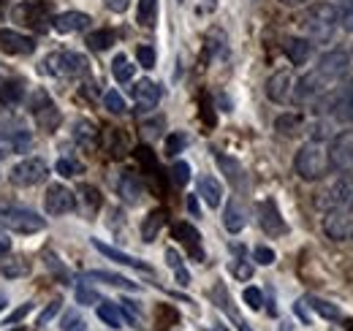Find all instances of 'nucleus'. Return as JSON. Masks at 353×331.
<instances>
[{
  "label": "nucleus",
  "instance_id": "nucleus-1",
  "mask_svg": "<svg viewBox=\"0 0 353 331\" xmlns=\"http://www.w3.org/2000/svg\"><path fill=\"white\" fill-rule=\"evenodd\" d=\"M351 68V54L345 49H332V52L321 54V60L310 68L305 77H299V82L294 84V101L296 103H307V101L321 98L326 90H332L343 77H348Z\"/></svg>",
  "mask_w": 353,
  "mask_h": 331
},
{
  "label": "nucleus",
  "instance_id": "nucleus-2",
  "mask_svg": "<svg viewBox=\"0 0 353 331\" xmlns=\"http://www.w3.org/2000/svg\"><path fill=\"white\" fill-rule=\"evenodd\" d=\"M302 28L307 33V39L312 43H326L334 30L340 28V14H337V6L332 3H315L310 6L302 17Z\"/></svg>",
  "mask_w": 353,
  "mask_h": 331
},
{
  "label": "nucleus",
  "instance_id": "nucleus-3",
  "mask_svg": "<svg viewBox=\"0 0 353 331\" xmlns=\"http://www.w3.org/2000/svg\"><path fill=\"white\" fill-rule=\"evenodd\" d=\"M294 168H296L299 179H305V182H318V179H323V177L332 171L326 144L318 141V139L302 144L299 152H296V158H294Z\"/></svg>",
  "mask_w": 353,
  "mask_h": 331
},
{
  "label": "nucleus",
  "instance_id": "nucleus-4",
  "mask_svg": "<svg viewBox=\"0 0 353 331\" xmlns=\"http://www.w3.org/2000/svg\"><path fill=\"white\" fill-rule=\"evenodd\" d=\"M0 228L14 234H39L46 228V220L33 209L0 201Z\"/></svg>",
  "mask_w": 353,
  "mask_h": 331
},
{
  "label": "nucleus",
  "instance_id": "nucleus-5",
  "mask_svg": "<svg viewBox=\"0 0 353 331\" xmlns=\"http://www.w3.org/2000/svg\"><path fill=\"white\" fill-rule=\"evenodd\" d=\"M44 71L52 77H60V79H79L88 74V57L79 52H71V49H60V52L46 54Z\"/></svg>",
  "mask_w": 353,
  "mask_h": 331
},
{
  "label": "nucleus",
  "instance_id": "nucleus-6",
  "mask_svg": "<svg viewBox=\"0 0 353 331\" xmlns=\"http://www.w3.org/2000/svg\"><path fill=\"white\" fill-rule=\"evenodd\" d=\"M30 114L36 117V123L41 125L46 133H52L60 125V109L54 106L52 95L46 90H41V87L30 92Z\"/></svg>",
  "mask_w": 353,
  "mask_h": 331
},
{
  "label": "nucleus",
  "instance_id": "nucleus-7",
  "mask_svg": "<svg viewBox=\"0 0 353 331\" xmlns=\"http://www.w3.org/2000/svg\"><path fill=\"white\" fill-rule=\"evenodd\" d=\"M329 166L332 171L348 174L353 171V130H343L329 141Z\"/></svg>",
  "mask_w": 353,
  "mask_h": 331
},
{
  "label": "nucleus",
  "instance_id": "nucleus-8",
  "mask_svg": "<svg viewBox=\"0 0 353 331\" xmlns=\"http://www.w3.org/2000/svg\"><path fill=\"white\" fill-rule=\"evenodd\" d=\"M46 177H49V166H46V161H41V158H28V161L14 166L11 174H8V179H11L17 188H36V185L44 182Z\"/></svg>",
  "mask_w": 353,
  "mask_h": 331
},
{
  "label": "nucleus",
  "instance_id": "nucleus-9",
  "mask_svg": "<svg viewBox=\"0 0 353 331\" xmlns=\"http://www.w3.org/2000/svg\"><path fill=\"white\" fill-rule=\"evenodd\" d=\"M318 207L323 212H353V179H337L318 199Z\"/></svg>",
  "mask_w": 353,
  "mask_h": 331
},
{
  "label": "nucleus",
  "instance_id": "nucleus-10",
  "mask_svg": "<svg viewBox=\"0 0 353 331\" xmlns=\"http://www.w3.org/2000/svg\"><path fill=\"white\" fill-rule=\"evenodd\" d=\"M44 209L46 214L52 217H60V214H68L77 209V196L74 190H68L65 185H49L44 193Z\"/></svg>",
  "mask_w": 353,
  "mask_h": 331
},
{
  "label": "nucleus",
  "instance_id": "nucleus-11",
  "mask_svg": "<svg viewBox=\"0 0 353 331\" xmlns=\"http://www.w3.org/2000/svg\"><path fill=\"white\" fill-rule=\"evenodd\" d=\"M256 212H259V225L264 228V234H269V237H283V234H288V225H285V220H283L277 204H274V199L259 201V204H256Z\"/></svg>",
  "mask_w": 353,
  "mask_h": 331
},
{
  "label": "nucleus",
  "instance_id": "nucleus-12",
  "mask_svg": "<svg viewBox=\"0 0 353 331\" xmlns=\"http://www.w3.org/2000/svg\"><path fill=\"white\" fill-rule=\"evenodd\" d=\"M30 147H33V133L25 128H14V130L0 133V158L25 155V152H30Z\"/></svg>",
  "mask_w": 353,
  "mask_h": 331
},
{
  "label": "nucleus",
  "instance_id": "nucleus-13",
  "mask_svg": "<svg viewBox=\"0 0 353 331\" xmlns=\"http://www.w3.org/2000/svg\"><path fill=\"white\" fill-rule=\"evenodd\" d=\"M323 231L334 242H345L353 237V212H326Z\"/></svg>",
  "mask_w": 353,
  "mask_h": 331
},
{
  "label": "nucleus",
  "instance_id": "nucleus-14",
  "mask_svg": "<svg viewBox=\"0 0 353 331\" xmlns=\"http://www.w3.org/2000/svg\"><path fill=\"white\" fill-rule=\"evenodd\" d=\"M33 49H36V41L30 36H25L14 28H0V52L3 54L22 57V54H33Z\"/></svg>",
  "mask_w": 353,
  "mask_h": 331
},
{
  "label": "nucleus",
  "instance_id": "nucleus-15",
  "mask_svg": "<svg viewBox=\"0 0 353 331\" xmlns=\"http://www.w3.org/2000/svg\"><path fill=\"white\" fill-rule=\"evenodd\" d=\"M294 84H296V79L291 77V71L272 74L266 82V98L274 103H291L294 101Z\"/></svg>",
  "mask_w": 353,
  "mask_h": 331
},
{
  "label": "nucleus",
  "instance_id": "nucleus-16",
  "mask_svg": "<svg viewBox=\"0 0 353 331\" xmlns=\"http://www.w3.org/2000/svg\"><path fill=\"white\" fill-rule=\"evenodd\" d=\"M326 109L337 123H353V82L345 84L340 92H334L326 101Z\"/></svg>",
  "mask_w": 353,
  "mask_h": 331
},
{
  "label": "nucleus",
  "instance_id": "nucleus-17",
  "mask_svg": "<svg viewBox=\"0 0 353 331\" xmlns=\"http://www.w3.org/2000/svg\"><path fill=\"white\" fill-rule=\"evenodd\" d=\"M133 98H136V112H152L161 98H163V87L158 82H150V79H141V82L133 87Z\"/></svg>",
  "mask_w": 353,
  "mask_h": 331
},
{
  "label": "nucleus",
  "instance_id": "nucleus-18",
  "mask_svg": "<svg viewBox=\"0 0 353 331\" xmlns=\"http://www.w3.org/2000/svg\"><path fill=\"white\" fill-rule=\"evenodd\" d=\"M117 196L125 201V204H139L141 196H144V182L136 171H123L117 177Z\"/></svg>",
  "mask_w": 353,
  "mask_h": 331
},
{
  "label": "nucleus",
  "instance_id": "nucleus-19",
  "mask_svg": "<svg viewBox=\"0 0 353 331\" xmlns=\"http://www.w3.org/2000/svg\"><path fill=\"white\" fill-rule=\"evenodd\" d=\"M90 22H92V19H90L85 11H65V14H57V17L52 19V28H54L57 33L68 36V33H82V30H88Z\"/></svg>",
  "mask_w": 353,
  "mask_h": 331
},
{
  "label": "nucleus",
  "instance_id": "nucleus-20",
  "mask_svg": "<svg viewBox=\"0 0 353 331\" xmlns=\"http://www.w3.org/2000/svg\"><path fill=\"white\" fill-rule=\"evenodd\" d=\"M92 248L98 250L103 258H109V261H114V263H120V266H131V269H139V272H152V266H150V263H144V261L133 258V255L123 252V250L112 248V245H103L101 239H92Z\"/></svg>",
  "mask_w": 353,
  "mask_h": 331
},
{
  "label": "nucleus",
  "instance_id": "nucleus-21",
  "mask_svg": "<svg viewBox=\"0 0 353 331\" xmlns=\"http://www.w3.org/2000/svg\"><path fill=\"white\" fill-rule=\"evenodd\" d=\"M17 14L25 17L28 25L30 22L33 25H44V22H49V17H52V6L46 0H28V3H19L17 6Z\"/></svg>",
  "mask_w": 353,
  "mask_h": 331
},
{
  "label": "nucleus",
  "instance_id": "nucleus-22",
  "mask_svg": "<svg viewBox=\"0 0 353 331\" xmlns=\"http://www.w3.org/2000/svg\"><path fill=\"white\" fill-rule=\"evenodd\" d=\"M174 234L182 239V245L188 248V252L196 258V261H204V250H201V234L190 225V223H176Z\"/></svg>",
  "mask_w": 353,
  "mask_h": 331
},
{
  "label": "nucleus",
  "instance_id": "nucleus-23",
  "mask_svg": "<svg viewBox=\"0 0 353 331\" xmlns=\"http://www.w3.org/2000/svg\"><path fill=\"white\" fill-rule=\"evenodd\" d=\"M283 49H285V57H288L294 66H305L310 60V54H312V41H310V39H296V36H291V39H285Z\"/></svg>",
  "mask_w": 353,
  "mask_h": 331
},
{
  "label": "nucleus",
  "instance_id": "nucleus-24",
  "mask_svg": "<svg viewBox=\"0 0 353 331\" xmlns=\"http://www.w3.org/2000/svg\"><path fill=\"white\" fill-rule=\"evenodd\" d=\"M199 196L204 199V204L210 209H218L223 201V188L215 177H201L199 179Z\"/></svg>",
  "mask_w": 353,
  "mask_h": 331
},
{
  "label": "nucleus",
  "instance_id": "nucleus-25",
  "mask_svg": "<svg viewBox=\"0 0 353 331\" xmlns=\"http://www.w3.org/2000/svg\"><path fill=\"white\" fill-rule=\"evenodd\" d=\"M215 161L221 166V171L228 177V182L234 185V188H245V171H242V166L236 163L234 158H228V155H223V152H215Z\"/></svg>",
  "mask_w": 353,
  "mask_h": 331
},
{
  "label": "nucleus",
  "instance_id": "nucleus-26",
  "mask_svg": "<svg viewBox=\"0 0 353 331\" xmlns=\"http://www.w3.org/2000/svg\"><path fill=\"white\" fill-rule=\"evenodd\" d=\"M88 280H95V283H106V285H114V288H123V290H139V283H131L128 277H120L114 272H103V269H92L85 274Z\"/></svg>",
  "mask_w": 353,
  "mask_h": 331
},
{
  "label": "nucleus",
  "instance_id": "nucleus-27",
  "mask_svg": "<svg viewBox=\"0 0 353 331\" xmlns=\"http://www.w3.org/2000/svg\"><path fill=\"white\" fill-rule=\"evenodd\" d=\"M163 223H166V212H163V209H152V212L147 214V220L141 223V239H144V242H155V237L161 234Z\"/></svg>",
  "mask_w": 353,
  "mask_h": 331
},
{
  "label": "nucleus",
  "instance_id": "nucleus-28",
  "mask_svg": "<svg viewBox=\"0 0 353 331\" xmlns=\"http://www.w3.org/2000/svg\"><path fill=\"white\" fill-rule=\"evenodd\" d=\"M98 318H101L106 326H112V329H123V323H125L123 310H120L114 301H101V304H98Z\"/></svg>",
  "mask_w": 353,
  "mask_h": 331
},
{
  "label": "nucleus",
  "instance_id": "nucleus-29",
  "mask_svg": "<svg viewBox=\"0 0 353 331\" xmlns=\"http://www.w3.org/2000/svg\"><path fill=\"white\" fill-rule=\"evenodd\" d=\"M223 225H225V231H231V234H239V231L245 228V212H242V207H239L236 201H228V204H225Z\"/></svg>",
  "mask_w": 353,
  "mask_h": 331
},
{
  "label": "nucleus",
  "instance_id": "nucleus-30",
  "mask_svg": "<svg viewBox=\"0 0 353 331\" xmlns=\"http://www.w3.org/2000/svg\"><path fill=\"white\" fill-rule=\"evenodd\" d=\"M22 98H25L22 82H14V79L0 77V101H3V103H19Z\"/></svg>",
  "mask_w": 353,
  "mask_h": 331
},
{
  "label": "nucleus",
  "instance_id": "nucleus-31",
  "mask_svg": "<svg viewBox=\"0 0 353 331\" xmlns=\"http://www.w3.org/2000/svg\"><path fill=\"white\" fill-rule=\"evenodd\" d=\"M85 43H88L92 52H106L112 43H117V33H114V30H109V28H103V30L90 33Z\"/></svg>",
  "mask_w": 353,
  "mask_h": 331
},
{
  "label": "nucleus",
  "instance_id": "nucleus-32",
  "mask_svg": "<svg viewBox=\"0 0 353 331\" xmlns=\"http://www.w3.org/2000/svg\"><path fill=\"white\" fill-rule=\"evenodd\" d=\"M158 19V0H139V8H136V22L141 28H152Z\"/></svg>",
  "mask_w": 353,
  "mask_h": 331
},
{
  "label": "nucleus",
  "instance_id": "nucleus-33",
  "mask_svg": "<svg viewBox=\"0 0 353 331\" xmlns=\"http://www.w3.org/2000/svg\"><path fill=\"white\" fill-rule=\"evenodd\" d=\"M310 307L315 310V315H321L323 321H343V312H340V307L337 304H332V301H326V299H310Z\"/></svg>",
  "mask_w": 353,
  "mask_h": 331
},
{
  "label": "nucleus",
  "instance_id": "nucleus-34",
  "mask_svg": "<svg viewBox=\"0 0 353 331\" xmlns=\"http://www.w3.org/2000/svg\"><path fill=\"white\" fill-rule=\"evenodd\" d=\"M112 74H114V79H117V82L125 84V82H131V79H133L136 66H133L125 54H117V57L112 60Z\"/></svg>",
  "mask_w": 353,
  "mask_h": 331
},
{
  "label": "nucleus",
  "instance_id": "nucleus-35",
  "mask_svg": "<svg viewBox=\"0 0 353 331\" xmlns=\"http://www.w3.org/2000/svg\"><path fill=\"white\" fill-rule=\"evenodd\" d=\"M95 136H98V130H95V125L88 123V120H79V123L74 125V139L82 144V147H92L95 144Z\"/></svg>",
  "mask_w": 353,
  "mask_h": 331
},
{
  "label": "nucleus",
  "instance_id": "nucleus-36",
  "mask_svg": "<svg viewBox=\"0 0 353 331\" xmlns=\"http://www.w3.org/2000/svg\"><path fill=\"white\" fill-rule=\"evenodd\" d=\"M274 128H277L283 136H291V133H296V130L302 128V117H299V114H280V117L274 120Z\"/></svg>",
  "mask_w": 353,
  "mask_h": 331
},
{
  "label": "nucleus",
  "instance_id": "nucleus-37",
  "mask_svg": "<svg viewBox=\"0 0 353 331\" xmlns=\"http://www.w3.org/2000/svg\"><path fill=\"white\" fill-rule=\"evenodd\" d=\"M185 147H188V136H185L182 130H174V133L166 136V155H169V158H176Z\"/></svg>",
  "mask_w": 353,
  "mask_h": 331
},
{
  "label": "nucleus",
  "instance_id": "nucleus-38",
  "mask_svg": "<svg viewBox=\"0 0 353 331\" xmlns=\"http://www.w3.org/2000/svg\"><path fill=\"white\" fill-rule=\"evenodd\" d=\"M166 261H169V266L174 269V274H176V280L182 283V285H188L190 283V274L185 272V266H182V258H179V252L176 250H166Z\"/></svg>",
  "mask_w": 353,
  "mask_h": 331
},
{
  "label": "nucleus",
  "instance_id": "nucleus-39",
  "mask_svg": "<svg viewBox=\"0 0 353 331\" xmlns=\"http://www.w3.org/2000/svg\"><path fill=\"white\" fill-rule=\"evenodd\" d=\"M74 296H77V301L82 304V307H90V304H95V301H101V296H98V290L90 288L88 283H77V288H74Z\"/></svg>",
  "mask_w": 353,
  "mask_h": 331
},
{
  "label": "nucleus",
  "instance_id": "nucleus-40",
  "mask_svg": "<svg viewBox=\"0 0 353 331\" xmlns=\"http://www.w3.org/2000/svg\"><path fill=\"white\" fill-rule=\"evenodd\" d=\"M103 103H106V109L112 112V114H125V98L117 92V90H109L106 95H103Z\"/></svg>",
  "mask_w": 353,
  "mask_h": 331
},
{
  "label": "nucleus",
  "instance_id": "nucleus-41",
  "mask_svg": "<svg viewBox=\"0 0 353 331\" xmlns=\"http://www.w3.org/2000/svg\"><path fill=\"white\" fill-rule=\"evenodd\" d=\"M54 168H57V174H60V177H65V179H68V177H77V174H82V171H85V166L79 163V161H74V158H60Z\"/></svg>",
  "mask_w": 353,
  "mask_h": 331
},
{
  "label": "nucleus",
  "instance_id": "nucleus-42",
  "mask_svg": "<svg viewBox=\"0 0 353 331\" xmlns=\"http://www.w3.org/2000/svg\"><path fill=\"white\" fill-rule=\"evenodd\" d=\"M60 329L63 331H88V323H85V318L79 315V312H65L63 315V321H60Z\"/></svg>",
  "mask_w": 353,
  "mask_h": 331
},
{
  "label": "nucleus",
  "instance_id": "nucleus-43",
  "mask_svg": "<svg viewBox=\"0 0 353 331\" xmlns=\"http://www.w3.org/2000/svg\"><path fill=\"white\" fill-rule=\"evenodd\" d=\"M337 14H340V25L353 33V0H340Z\"/></svg>",
  "mask_w": 353,
  "mask_h": 331
},
{
  "label": "nucleus",
  "instance_id": "nucleus-44",
  "mask_svg": "<svg viewBox=\"0 0 353 331\" xmlns=\"http://www.w3.org/2000/svg\"><path fill=\"white\" fill-rule=\"evenodd\" d=\"M172 179H174V185H188L190 182V163H185V161H176L172 166Z\"/></svg>",
  "mask_w": 353,
  "mask_h": 331
},
{
  "label": "nucleus",
  "instance_id": "nucleus-45",
  "mask_svg": "<svg viewBox=\"0 0 353 331\" xmlns=\"http://www.w3.org/2000/svg\"><path fill=\"white\" fill-rule=\"evenodd\" d=\"M236 252H239V258H236V266H234V274L239 277V280H248L250 274H253V263L242 255V248H236Z\"/></svg>",
  "mask_w": 353,
  "mask_h": 331
},
{
  "label": "nucleus",
  "instance_id": "nucleus-46",
  "mask_svg": "<svg viewBox=\"0 0 353 331\" xmlns=\"http://www.w3.org/2000/svg\"><path fill=\"white\" fill-rule=\"evenodd\" d=\"M136 57H139V66L141 68H147V71L155 68V49L152 46H139L136 49Z\"/></svg>",
  "mask_w": 353,
  "mask_h": 331
},
{
  "label": "nucleus",
  "instance_id": "nucleus-47",
  "mask_svg": "<svg viewBox=\"0 0 353 331\" xmlns=\"http://www.w3.org/2000/svg\"><path fill=\"white\" fill-rule=\"evenodd\" d=\"M242 299H245V304H248L250 310H261V307H264V293L259 288H245Z\"/></svg>",
  "mask_w": 353,
  "mask_h": 331
},
{
  "label": "nucleus",
  "instance_id": "nucleus-48",
  "mask_svg": "<svg viewBox=\"0 0 353 331\" xmlns=\"http://www.w3.org/2000/svg\"><path fill=\"white\" fill-rule=\"evenodd\" d=\"M253 261L261 263V266H272L274 263V250L266 248V245H259V248L253 250Z\"/></svg>",
  "mask_w": 353,
  "mask_h": 331
},
{
  "label": "nucleus",
  "instance_id": "nucleus-49",
  "mask_svg": "<svg viewBox=\"0 0 353 331\" xmlns=\"http://www.w3.org/2000/svg\"><path fill=\"white\" fill-rule=\"evenodd\" d=\"M79 196H85V201H88L90 209L101 207V193H98L92 185H82V188H79Z\"/></svg>",
  "mask_w": 353,
  "mask_h": 331
},
{
  "label": "nucleus",
  "instance_id": "nucleus-50",
  "mask_svg": "<svg viewBox=\"0 0 353 331\" xmlns=\"http://www.w3.org/2000/svg\"><path fill=\"white\" fill-rule=\"evenodd\" d=\"M60 307H63V301H60V299L49 301V304H46V310L41 312V315H39V326H46V323H49V321H52V318L60 312Z\"/></svg>",
  "mask_w": 353,
  "mask_h": 331
},
{
  "label": "nucleus",
  "instance_id": "nucleus-51",
  "mask_svg": "<svg viewBox=\"0 0 353 331\" xmlns=\"http://www.w3.org/2000/svg\"><path fill=\"white\" fill-rule=\"evenodd\" d=\"M30 310H33V304H30V301H25L22 307H17V310H14V312L6 318V323H3V326H17V323H19V321H22V318L30 312Z\"/></svg>",
  "mask_w": 353,
  "mask_h": 331
},
{
  "label": "nucleus",
  "instance_id": "nucleus-52",
  "mask_svg": "<svg viewBox=\"0 0 353 331\" xmlns=\"http://www.w3.org/2000/svg\"><path fill=\"white\" fill-rule=\"evenodd\" d=\"M221 307H223V310H228V315L234 318V323H236V329H239V331H253L248 323H245V321H242V318H239V315H236V312H234V310H231V307H228V296L221 301Z\"/></svg>",
  "mask_w": 353,
  "mask_h": 331
},
{
  "label": "nucleus",
  "instance_id": "nucleus-53",
  "mask_svg": "<svg viewBox=\"0 0 353 331\" xmlns=\"http://www.w3.org/2000/svg\"><path fill=\"white\" fill-rule=\"evenodd\" d=\"M128 6H131V0H106V8H109V11H114V14L128 11Z\"/></svg>",
  "mask_w": 353,
  "mask_h": 331
},
{
  "label": "nucleus",
  "instance_id": "nucleus-54",
  "mask_svg": "<svg viewBox=\"0 0 353 331\" xmlns=\"http://www.w3.org/2000/svg\"><path fill=\"white\" fill-rule=\"evenodd\" d=\"M25 269H28L25 263H19V266H6V269H3V274H6V277H17V274H22Z\"/></svg>",
  "mask_w": 353,
  "mask_h": 331
},
{
  "label": "nucleus",
  "instance_id": "nucleus-55",
  "mask_svg": "<svg viewBox=\"0 0 353 331\" xmlns=\"http://www.w3.org/2000/svg\"><path fill=\"white\" fill-rule=\"evenodd\" d=\"M294 312L302 318V323H305V326H310V315L305 312V304H302V301H296V304H294Z\"/></svg>",
  "mask_w": 353,
  "mask_h": 331
},
{
  "label": "nucleus",
  "instance_id": "nucleus-56",
  "mask_svg": "<svg viewBox=\"0 0 353 331\" xmlns=\"http://www.w3.org/2000/svg\"><path fill=\"white\" fill-rule=\"evenodd\" d=\"M46 266H49V269H54V272H60V274H65V269L57 263V258H54V255H46Z\"/></svg>",
  "mask_w": 353,
  "mask_h": 331
},
{
  "label": "nucleus",
  "instance_id": "nucleus-57",
  "mask_svg": "<svg viewBox=\"0 0 353 331\" xmlns=\"http://www.w3.org/2000/svg\"><path fill=\"white\" fill-rule=\"evenodd\" d=\"M188 209H190V214H193V217H199V201H196V196H190V199H188Z\"/></svg>",
  "mask_w": 353,
  "mask_h": 331
},
{
  "label": "nucleus",
  "instance_id": "nucleus-58",
  "mask_svg": "<svg viewBox=\"0 0 353 331\" xmlns=\"http://www.w3.org/2000/svg\"><path fill=\"white\" fill-rule=\"evenodd\" d=\"M11 252V242L8 239H0V258H6Z\"/></svg>",
  "mask_w": 353,
  "mask_h": 331
},
{
  "label": "nucleus",
  "instance_id": "nucleus-59",
  "mask_svg": "<svg viewBox=\"0 0 353 331\" xmlns=\"http://www.w3.org/2000/svg\"><path fill=\"white\" fill-rule=\"evenodd\" d=\"M280 3H283V6H305L307 0H280Z\"/></svg>",
  "mask_w": 353,
  "mask_h": 331
},
{
  "label": "nucleus",
  "instance_id": "nucleus-60",
  "mask_svg": "<svg viewBox=\"0 0 353 331\" xmlns=\"http://www.w3.org/2000/svg\"><path fill=\"white\" fill-rule=\"evenodd\" d=\"M8 307V299H6V293H0V312Z\"/></svg>",
  "mask_w": 353,
  "mask_h": 331
},
{
  "label": "nucleus",
  "instance_id": "nucleus-61",
  "mask_svg": "<svg viewBox=\"0 0 353 331\" xmlns=\"http://www.w3.org/2000/svg\"><path fill=\"white\" fill-rule=\"evenodd\" d=\"M345 331H353V321H345Z\"/></svg>",
  "mask_w": 353,
  "mask_h": 331
},
{
  "label": "nucleus",
  "instance_id": "nucleus-62",
  "mask_svg": "<svg viewBox=\"0 0 353 331\" xmlns=\"http://www.w3.org/2000/svg\"><path fill=\"white\" fill-rule=\"evenodd\" d=\"M14 331H25V329H14Z\"/></svg>",
  "mask_w": 353,
  "mask_h": 331
},
{
  "label": "nucleus",
  "instance_id": "nucleus-63",
  "mask_svg": "<svg viewBox=\"0 0 353 331\" xmlns=\"http://www.w3.org/2000/svg\"><path fill=\"white\" fill-rule=\"evenodd\" d=\"M179 3H182V0H179Z\"/></svg>",
  "mask_w": 353,
  "mask_h": 331
}]
</instances>
